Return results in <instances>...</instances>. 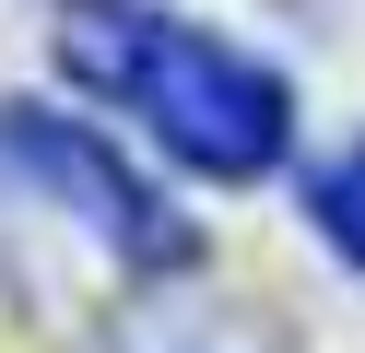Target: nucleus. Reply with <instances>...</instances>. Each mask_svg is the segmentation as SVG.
Segmentation results:
<instances>
[{
  "label": "nucleus",
  "mask_w": 365,
  "mask_h": 353,
  "mask_svg": "<svg viewBox=\"0 0 365 353\" xmlns=\"http://www.w3.org/2000/svg\"><path fill=\"white\" fill-rule=\"evenodd\" d=\"M0 153L24 165L48 200H71V212H83V224H95L118 259H142V271H153V259H189V235L153 212V188L130 177V165L106 153L95 130H71V118H36V106H0Z\"/></svg>",
  "instance_id": "obj_2"
},
{
  "label": "nucleus",
  "mask_w": 365,
  "mask_h": 353,
  "mask_svg": "<svg viewBox=\"0 0 365 353\" xmlns=\"http://www.w3.org/2000/svg\"><path fill=\"white\" fill-rule=\"evenodd\" d=\"M59 71L106 106H130L212 188H259L294 141V83L271 59H247L236 36L165 12V0H71L59 12Z\"/></svg>",
  "instance_id": "obj_1"
},
{
  "label": "nucleus",
  "mask_w": 365,
  "mask_h": 353,
  "mask_svg": "<svg viewBox=\"0 0 365 353\" xmlns=\"http://www.w3.org/2000/svg\"><path fill=\"white\" fill-rule=\"evenodd\" d=\"M307 212H318V235H330V247L365 271V130H354V141H341V153L307 177Z\"/></svg>",
  "instance_id": "obj_3"
}]
</instances>
